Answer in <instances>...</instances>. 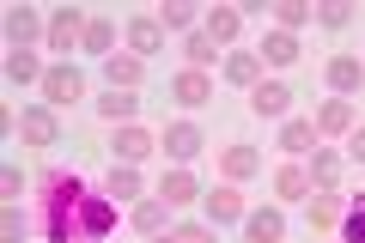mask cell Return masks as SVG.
I'll list each match as a JSON object with an SVG mask.
<instances>
[{
    "label": "cell",
    "instance_id": "f35d334b",
    "mask_svg": "<svg viewBox=\"0 0 365 243\" xmlns=\"http://www.w3.org/2000/svg\"><path fill=\"white\" fill-rule=\"evenodd\" d=\"M153 243H170V237H153Z\"/></svg>",
    "mask_w": 365,
    "mask_h": 243
},
{
    "label": "cell",
    "instance_id": "74e56055",
    "mask_svg": "<svg viewBox=\"0 0 365 243\" xmlns=\"http://www.w3.org/2000/svg\"><path fill=\"white\" fill-rule=\"evenodd\" d=\"M353 158L365 165V128H353Z\"/></svg>",
    "mask_w": 365,
    "mask_h": 243
},
{
    "label": "cell",
    "instance_id": "2e32d148",
    "mask_svg": "<svg viewBox=\"0 0 365 243\" xmlns=\"http://www.w3.org/2000/svg\"><path fill=\"white\" fill-rule=\"evenodd\" d=\"M329 86H335V91H359V86H365V61L335 55V61H329Z\"/></svg>",
    "mask_w": 365,
    "mask_h": 243
},
{
    "label": "cell",
    "instance_id": "ffe728a7",
    "mask_svg": "<svg viewBox=\"0 0 365 243\" xmlns=\"http://www.w3.org/2000/svg\"><path fill=\"white\" fill-rule=\"evenodd\" d=\"M256 165H262V158H256V146H225V177H237V182H244V177H256Z\"/></svg>",
    "mask_w": 365,
    "mask_h": 243
},
{
    "label": "cell",
    "instance_id": "5b68a950",
    "mask_svg": "<svg viewBox=\"0 0 365 243\" xmlns=\"http://www.w3.org/2000/svg\"><path fill=\"white\" fill-rule=\"evenodd\" d=\"M170 98H177L182 110H201V103L213 98V86H207V73H195V67H189V73H177V79H170Z\"/></svg>",
    "mask_w": 365,
    "mask_h": 243
},
{
    "label": "cell",
    "instance_id": "836d02e7",
    "mask_svg": "<svg viewBox=\"0 0 365 243\" xmlns=\"http://www.w3.org/2000/svg\"><path fill=\"white\" fill-rule=\"evenodd\" d=\"M347 243H365V195L347 207Z\"/></svg>",
    "mask_w": 365,
    "mask_h": 243
},
{
    "label": "cell",
    "instance_id": "8d00e7d4",
    "mask_svg": "<svg viewBox=\"0 0 365 243\" xmlns=\"http://www.w3.org/2000/svg\"><path fill=\"white\" fill-rule=\"evenodd\" d=\"M170 243H213V231L207 225H177V231H170Z\"/></svg>",
    "mask_w": 365,
    "mask_h": 243
},
{
    "label": "cell",
    "instance_id": "3957f363",
    "mask_svg": "<svg viewBox=\"0 0 365 243\" xmlns=\"http://www.w3.org/2000/svg\"><path fill=\"white\" fill-rule=\"evenodd\" d=\"M86 25H91V19H79L73 6L49 13V49H73V43H86Z\"/></svg>",
    "mask_w": 365,
    "mask_h": 243
},
{
    "label": "cell",
    "instance_id": "f546056e",
    "mask_svg": "<svg viewBox=\"0 0 365 243\" xmlns=\"http://www.w3.org/2000/svg\"><path fill=\"white\" fill-rule=\"evenodd\" d=\"M274 19H280V31H299L304 19H311V6H299V0H280V6H274Z\"/></svg>",
    "mask_w": 365,
    "mask_h": 243
},
{
    "label": "cell",
    "instance_id": "ac0fdd59",
    "mask_svg": "<svg viewBox=\"0 0 365 243\" xmlns=\"http://www.w3.org/2000/svg\"><path fill=\"white\" fill-rule=\"evenodd\" d=\"M262 55H268L274 67H292L299 61V37H292V31H274V37H262Z\"/></svg>",
    "mask_w": 365,
    "mask_h": 243
},
{
    "label": "cell",
    "instance_id": "30bf717a",
    "mask_svg": "<svg viewBox=\"0 0 365 243\" xmlns=\"http://www.w3.org/2000/svg\"><path fill=\"white\" fill-rule=\"evenodd\" d=\"M37 31H43V19L31 13V6H13V13H6V43H13V49H31Z\"/></svg>",
    "mask_w": 365,
    "mask_h": 243
},
{
    "label": "cell",
    "instance_id": "603a6c76",
    "mask_svg": "<svg viewBox=\"0 0 365 243\" xmlns=\"http://www.w3.org/2000/svg\"><path fill=\"white\" fill-rule=\"evenodd\" d=\"M110 43H116V25H110V19H91V25H86V49L110 61Z\"/></svg>",
    "mask_w": 365,
    "mask_h": 243
},
{
    "label": "cell",
    "instance_id": "4316f807",
    "mask_svg": "<svg viewBox=\"0 0 365 243\" xmlns=\"http://www.w3.org/2000/svg\"><path fill=\"white\" fill-rule=\"evenodd\" d=\"M158 225H165V201H140V207H134V231L158 237Z\"/></svg>",
    "mask_w": 365,
    "mask_h": 243
},
{
    "label": "cell",
    "instance_id": "8fae6325",
    "mask_svg": "<svg viewBox=\"0 0 365 243\" xmlns=\"http://www.w3.org/2000/svg\"><path fill=\"white\" fill-rule=\"evenodd\" d=\"M195 195H201V182L189 177V170H165V189H158V201H165V207H189Z\"/></svg>",
    "mask_w": 365,
    "mask_h": 243
},
{
    "label": "cell",
    "instance_id": "d590c367",
    "mask_svg": "<svg viewBox=\"0 0 365 243\" xmlns=\"http://www.w3.org/2000/svg\"><path fill=\"white\" fill-rule=\"evenodd\" d=\"M317 19H323L329 31H341V25H347V19H353V6H341V0H329V6H323V13H317Z\"/></svg>",
    "mask_w": 365,
    "mask_h": 243
},
{
    "label": "cell",
    "instance_id": "7402d4cb",
    "mask_svg": "<svg viewBox=\"0 0 365 243\" xmlns=\"http://www.w3.org/2000/svg\"><path fill=\"white\" fill-rule=\"evenodd\" d=\"M98 110H104L110 122H128V115L140 110V98H134V91H110V98H98Z\"/></svg>",
    "mask_w": 365,
    "mask_h": 243
},
{
    "label": "cell",
    "instance_id": "7c38bea8",
    "mask_svg": "<svg viewBox=\"0 0 365 243\" xmlns=\"http://www.w3.org/2000/svg\"><path fill=\"white\" fill-rule=\"evenodd\" d=\"M110 146H116V158H122V165H140V158L153 152V134H146V128H134V122H128V128H122V134H116Z\"/></svg>",
    "mask_w": 365,
    "mask_h": 243
},
{
    "label": "cell",
    "instance_id": "4dcf8cb0",
    "mask_svg": "<svg viewBox=\"0 0 365 243\" xmlns=\"http://www.w3.org/2000/svg\"><path fill=\"white\" fill-rule=\"evenodd\" d=\"M158 25H165V31H189V25H195V13H189L182 0H170L165 13H158Z\"/></svg>",
    "mask_w": 365,
    "mask_h": 243
},
{
    "label": "cell",
    "instance_id": "9c48e42d",
    "mask_svg": "<svg viewBox=\"0 0 365 243\" xmlns=\"http://www.w3.org/2000/svg\"><path fill=\"white\" fill-rule=\"evenodd\" d=\"M287 103H292V86H280V79H268V86L250 91V110L256 115H287Z\"/></svg>",
    "mask_w": 365,
    "mask_h": 243
},
{
    "label": "cell",
    "instance_id": "e575fe53",
    "mask_svg": "<svg viewBox=\"0 0 365 243\" xmlns=\"http://www.w3.org/2000/svg\"><path fill=\"white\" fill-rule=\"evenodd\" d=\"M0 189H6V207H19V195H25V177L6 165V170H0Z\"/></svg>",
    "mask_w": 365,
    "mask_h": 243
},
{
    "label": "cell",
    "instance_id": "d4e9b609",
    "mask_svg": "<svg viewBox=\"0 0 365 243\" xmlns=\"http://www.w3.org/2000/svg\"><path fill=\"white\" fill-rule=\"evenodd\" d=\"M311 140H317V122H287L280 128V146L287 152H311Z\"/></svg>",
    "mask_w": 365,
    "mask_h": 243
},
{
    "label": "cell",
    "instance_id": "44dd1931",
    "mask_svg": "<svg viewBox=\"0 0 365 243\" xmlns=\"http://www.w3.org/2000/svg\"><path fill=\"white\" fill-rule=\"evenodd\" d=\"M311 182H317V189H335V182H341V158L329 152V146H317V165H311Z\"/></svg>",
    "mask_w": 365,
    "mask_h": 243
},
{
    "label": "cell",
    "instance_id": "52a82bcc",
    "mask_svg": "<svg viewBox=\"0 0 365 243\" xmlns=\"http://www.w3.org/2000/svg\"><path fill=\"white\" fill-rule=\"evenodd\" d=\"M287 237V219L274 213V207H262V213L244 219V243H280Z\"/></svg>",
    "mask_w": 365,
    "mask_h": 243
},
{
    "label": "cell",
    "instance_id": "83f0119b",
    "mask_svg": "<svg viewBox=\"0 0 365 243\" xmlns=\"http://www.w3.org/2000/svg\"><path fill=\"white\" fill-rule=\"evenodd\" d=\"M104 195H140V170L116 165V170H110V182H104Z\"/></svg>",
    "mask_w": 365,
    "mask_h": 243
},
{
    "label": "cell",
    "instance_id": "7a4b0ae2",
    "mask_svg": "<svg viewBox=\"0 0 365 243\" xmlns=\"http://www.w3.org/2000/svg\"><path fill=\"white\" fill-rule=\"evenodd\" d=\"M43 98H49V103H61V110H67V103H73V98H86V79H79V67H49V73H43Z\"/></svg>",
    "mask_w": 365,
    "mask_h": 243
},
{
    "label": "cell",
    "instance_id": "277c9868",
    "mask_svg": "<svg viewBox=\"0 0 365 243\" xmlns=\"http://www.w3.org/2000/svg\"><path fill=\"white\" fill-rule=\"evenodd\" d=\"M19 134H25L31 146H55V140H61V122H55V110H43V103H37V110H25Z\"/></svg>",
    "mask_w": 365,
    "mask_h": 243
},
{
    "label": "cell",
    "instance_id": "ba28073f",
    "mask_svg": "<svg viewBox=\"0 0 365 243\" xmlns=\"http://www.w3.org/2000/svg\"><path fill=\"white\" fill-rule=\"evenodd\" d=\"M128 49L140 55V61L158 55V49H165V25H158V19H128Z\"/></svg>",
    "mask_w": 365,
    "mask_h": 243
},
{
    "label": "cell",
    "instance_id": "e0dca14e",
    "mask_svg": "<svg viewBox=\"0 0 365 243\" xmlns=\"http://www.w3.org/2000/svg\"><path fill=\"white\" fill-rule=\"evenodd\" d=\"M237 31H244V13H237V6H213L207 13V37L213 43H232Z\"/></svg>",
    "mask_w": 365,
    "mask_h": 243
},
{
    "label": "cell",
    "instance_id": "4fadbf2b",
    "mask_svg": "<svg viewBox=\"0 0 365 243\" xmlns=\"http://www.w3.org/2000/svg\"><path fill=\"white\" fill-rule=\"evenodd\" d=\"M207 219L213 225H237V219H244V195L237 189H213L207 195Z\"/></svg>",
    "mask_w": 365,
    "mask_h": 243
},
{
    "label": "cell",
    "instance_id": "f1b7e54d",
    "mask_svg": "<svg viewBox=\"0 0 365 243\" xmlns=\"http://www.w3.org/2000/svg\"><path fill=\"white\" fill-rule=\"evenodd\" d=\"M304 189H311V177H304V170H292V165L280 170V177H274V195H287V201H299Z\"/></svg>",
    "mask_w": 365,
    "mask_h": 243
},
{
    "label": "cell",
    "instance_id": "8992f818",
    "mask_svg": "<svg viewBox=\"0 0 365 243\" xmlns=\"http://www.w3.org/2000/svg\"><path fill=\"white\" fill-rule=\"evenodd\" d=\"M201 146H207V134H201L195 122H170V128H165V152L170 158H195Z\"/></svg>",
    "mask_w": 365,
    "mask_h": 243
},
{
    "label": "cell",
    "instance_id": "9a60e30c",
    "mask_svg": "<svg viewBox=\"0 0 365 243\" xmlns=\"http://www.w3.org/2000/svg\"><path fill=\"white\" fill-rule=\"evenodd\" d=\"M353 128V103L347 98H329L323 110H317V134H347Z\"/></svg>",
    "mask_w": 365,
    "mask_h": 243
},
{
    "label": "cell",
    "instance_id": "6da1fadb",
    "mask_svg": "<svg viewBox=\"0 0 365 243\" xmlns=\"http://www.w3.org/2000/svg\"><path fill=\"white\" fill-rule=\"evenodd\" d=\"M37 225H43L49 243H104L116 231V207L104 195H91L79 177L49 170L43 177V195H37Z\"/></svg>",
    "mask_w": 365,
    "mask_h": 243
},
{
    "label": "cell",
    "instance_id": "484cf974",
    "mask_svg": "<svg viewBox=\"0 0 365 243\" xmlns=\"http://www.w3.org/2000/svg\"><path fill=\"white\" fill-rule=\"evenodd\" d=\"M6 73H13L19 86H31V79H43V67H37V55H31V49H13V55H6Z\"/></svg>",
    "mask_w": 365,
    "mask_h": 243
},
{
    "label": "cell",
    "instance_id": "d6a6232c",
    "mask_svg": "<svg viewBox=\"0 0 365 243\" xmlns=\"http://www.w3.org/2000/svg\"><path fill=\"white\" fill-rule=\"evenodd\" d=\"M335 219H341V213H335V201H329V195H317V201H311V225H317V231H329Z\"/></svg>",
    "mask_w": 365,
    "mask_h": 243
},
{
    "label": "cell",
    "instance_id": "5bb4252c",
    "mask_svg": "<svg viewBox=\"0 0 365 243\" xmlns=\"http://www.w3.org/2000/svg\"><path fill=\"white\" fill-rule=\"evenodd\" d=\"M104 73H110V86H116V91H134L146 67H140V55H110V61H104Z\"/></svg>",
    "mask_w": 365,
    "mask_h": 243
},
{
    "label": "cell",
    "instance_id": "cb8c5ba5",
    "mask_svg": "<svg viewBox=\"0 0 365 243\" xmlns=\"http://www.w3.org/2000/svg\"><path fill=\"white\" fill-rule=\"evenodd\" d=\"M256 73H262V55H232L225 61V79L232 86H256Z\"/></svg>",
    "mask_w": 365,
    "mask_h": 243
},
{
    "label": "cell",
    "instance_id": "1f68e13d",
    "mask_svg": "<svg viewBox=\"0 0 365 243\" xmlns=\"http://www.w3.org/2000/svg\"><path fill=\"white\" fill-rule=\"evenodd\" d=\"M0 237H6V243H25V213H19V207L0 213Z\"/></svg>",
    "mask_w": 365,
    "mask_h": 243
},
{
    "label": "cell",
    "instance_id": "d6986e66",
    "mask_svg": "<svg viewBox=\"0 0 365 243\" xmlns=\"http://www.w3.org/2000/svg\"><path fill=\"white\" fill-rule=\"evenodd\" d=\"M182 55H189V67H195V73H201V67H207L213 55H220V43H213L207 31H189V37H182Z\"/></svg>",
    "mask_w": 365,
    "mask_h": 243
}]
</instances>
